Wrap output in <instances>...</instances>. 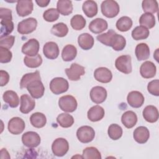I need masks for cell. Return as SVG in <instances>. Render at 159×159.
I'll use <instances>...</instances> for the list:
<instances>
[{
	"label": "cell",
	"instance_id": "52",
	"mask_svg": "<svg viewBox=\"0 0 159 159\" xmlns=\"http://www.w3.org/2000/svg\"><path fill=\"white\" fill-rule=\"evenodd\" d=\"M37 2V4H38L39 6L40 7H46L48 6V4L50 3V1H45V0H40V1H35Z\"/></svg>",
	"mask_w": 159,
	"mask_h": 159
},
{
	"label": "cell",
	"instance_id": "12",
	"mask_svg": "<svg viewBox=\"0 0 159 159\" xmlns=\"http://www.w3.org/2000/svg\"><path fill=\"white\" fill-rule=\"evenodd\" d=\"M40 45L35 39H30L22 47V52L27 56L34 57L38 54Z\"/></svg>",
	"mask_w": 159,
	"mask_h": 159
},
{
	"label": "cell",
	"instance_id": "23",
	"mask_svg": "<svg viewBox=\"0 0 159 159\" xmlns=\"http://www.w3.org/2000/svg\"><path fill=\"white\" fill-rule=\"evenodd\" d=\"M104 109L99 105L91 107L88 111L87 116L89 120L92 122H97L101 120L104 116Z\"/></svg>",
	"mask_w": 159,
	"mask_h": 159
},
{
	"label": "cell",
	"instance_id": "10",
	"mask_svg": "<svg viewBox=\"0 0 159 159\" xmlns=\"http://www.w3.org/2000/svg\"><path fill=\"white\" fill-rule=\"evenodd\" d=\"M65 73L69 80L71 81H78L84 75V67L77 63H72L70 68L65 69Z\"/></svg>",
	"mask_w": 159,
	"mask_h": 159
},
{
	"label": "cell",
	"instance_id": "18",
	"mask_svg": "<svg viewBox=\"0 0 159 159\" xmlns=\"http://www.w3.org/2000/svg\"><path fill=\"white\" fill-rule=\"evenodd\" d=\"M157 68L155 64L150 61L143 62L140 68V73L144 78H152L156 75Z\"/></svg>",
	"mask_w": 159,
	"mask_h": 159
},
{
	"label": "cell",
	"instance_id": "47",
	"mask_svg": "<svg viewBox=\"0 0 159 159\" xmlns=\"http://www.w3.org/2000/svg\"><path fill=\"white\" fill-rule=\"evenodd\" d=\"M12 52L7 48L0 47V62L6 63L11 61L12 59Z\"/></svg>",
	"mask_w": 159,
	"mask_h": 159
},
{
	"label": "cell",
	"instance_id": "49",
	"mask_svg": "<svg viewBox=\"0 0 159 159\" xmlns=\"http://www.w3.org/2000/svg\"><path fill=\"white\" fill-rule=\"evenodd\" d=\"M147 89L149 93L152 95L159 96V81L158 80H152L149 82L147 86Z\"/></svg>",
	"mask_w": 159,
	"mask_h": 159
},
{
	"label": "cell",
	"instance_id": "8",
	"mask_svg": "<svg viewBox=\"0 0 159 159\" xmlns=\"http://www.w3.org/2000/svg\"><path fill=\"white\" fill-rule=\"evenodd\" d=\"M26 88L33 98H40L44 94L45 87L40 80H37L30 82Z\"/></svg>",
	"mask_w": 159,
	"mask_h": 159
},
{
	"label": "cell",
	"instance_id": "42",
	"mask_svg": "<svg viewBox=\"0 0 159 159\" xmlns=\"http://www.w3.org/2000/svg\"><path fill=\"white\" fill-rule=\"evenodd\" d=\"M70 24L73 29L80 30L85 27L86 20L81 15L76 14L71 19Z\"/></svg>",
	"mask_w": 159,
	"mask_h": 159
},
{
	"label": "cell",
	"instance_id": "15",
	"mask_svg": "<svg viewBox=\"0 0 159 159\" xmlns=\"http://www.w3.org/2000/svg\"><path fill=\"white\" fill-rule=\"evenodd\" d=\"M95 80L102 83H109L112 78V74L111 70L106 67H99L94 72Z\"/></svg>",
	"mask_w": 159,
	"mask_h": 159
},
{
	"label": "cell",
	"instance_id": "34",
	"mask_svg": "<svg viewBox=\"0 0 159 159\" xmlns=\"http://www.w3.org/2000/svg\"><path fill=\"white\" fill-rule=\"evenodd\" d=\"M149 30L146 27L140 25L136 27L132 32V37L135 40H143L149 36Z\"/></svg>",
	"mask_w": 159,
	"mask_h": 159
},
{
	"label": "cell",
	"instance_id": "36",
	"mask_svg": "<svg viewBox=\"0 0 159 159\" xmlns=\"http://www.w3.org/2000/svg\"><path fill=\"white\" fill-rule=\"evenodd\" d=\"M40 73L39 71H36L34 73H29L24 75L20 80V88L21 89H23L24 88H26L27 86L32 81L37 80H40Z\"/></svg>",
	"mask_w": 159,
	"mask_h": 159
},
{
	"label": "cell",
	"instance_id": "13",
	"mask_svg": "<svg viewBox=\"0 0 159 159\" xmlns=\"http://www.w3.org/2000/svg\"><path fill=\"white\" fill-rule=\"evenodd\" d=\"M107 91L102 86H94L90 91V98L93 102L96 104L103 102L107 98Z\"/></svg>",
	"mask_w": 159,
	"mask_h": 159
},
{
	"label": "cell",
	"instance_id": "33",
	"mask_svg": "<svg viewBox=\"0 0 159 159\" xmlns=\"http://www.w3.org/2000/svg\"><path fill=\"white\" fill-rule=\"evenodd\" d=\"M1 35L0 37H4L9 34L14 30V23L11 19H3L1 20Z\"/></svg>",
	"mask_w": 159,
	"mask_h": 159
},
{
	"label": "cell",
	"instance_id": "2",
	"mask_svg": "<svg viewBox=\"0 0 159 159\" xmlns=\"http://www.w3.org/2000/svg\"><path fill=\"white\" fill-rule=\"evenodd\" d=\"M58 106L63 111L72 112L76 109L78 103L76 99L73 96L65 95L60 98Z\"/></svg>",
	"mask_w": 159,
	"mask_h": 159
},
{
	"label": "cell",
	"instance_id": "43",
	"mask_svg": "<svg viewBox=\"0 0 159 159\" xmlns=\"http://www.w3.org/2000/svg\"><path fill=\"white\" fill-rule=\"evenodd\" d=\"M142 9L146 13L153 14L158 11V2L155 0H144L142 4Z\"/></svg>",
	"mask_w": 159,
	"mask_h": 159
},
{
	"label": "cell",
	"instance_id": "17",
	"mask_svg": "<svg viewBox=\"0 0 159 159\" xmlns=\"http://www.w3.org/2000/svg\"><path fill=\"white\" fill-rule=\"evenodd\" d=\"M59 52L58 46L54 42H48L43 45V53L50 60L56 59L58 57Z\"/></svg>",
	"mask_w": 159,
	"mask_h": 159
},
{
	"label": "cell",
	"instance_id": "24",
	"mask_svg": "<svg viewBox=\"0 0 159 159\" xmlns=\"http://www.w3.org/2000/svg\"><path fill=\"white\" fill-rule=\"evenodd\" d=\"M78 43L79 46L84 50L91 49L94 43L93 37L88 33H83L79 35L78 38Z\"/></svg>",
	"mask_w": 159,
	"mask_h": 159
},
{
	"label": "cell",
	"instance_id": "1",
	"mask_svg": "<svg viewBox=\"0 0 159 159\" xmlns=\"http://www.w3.org/2000/svg\"><path fill=\"white\" fill-rule=\"evenodd\" d=\"M101 9L102 14L108 18L116 17L120 11L119 5L113 0L104 1L101 5Z\"/></svg>",
	"mask_w": 159,
	"mask_h": 159
},
{
	"label": "cell",
	"instance_id": "26",
	"mask_svg": "<svg viewBox=\"0 0 159 159\" xmlns=\"http://www.w3.org/2000/svg\"><path fill=\"white\" fill-rule=\"evenodd\" d=\"M3 100L7 103L11 107H17L19 104V98L17 94L12 90H8L4 93Z\"/></svg>",
	"mask_w": 159,
	"mask_h": 159
},
{
	"label": "cell",
	"instance_id": "11",
	"mask_svg": "<svg viewBox=\"0 0 159 159\" xmlns=\"http://www.w3.org/2000/svg\"><path fill=\"white\" fill-rule=\"evenodd\" d=\"M25 122L21 118L19 117H12L8 122V130L14 135H19L21 134L25 129Z\"/></svg>",
	"mask_w": 159,
	"mask_h": 159
},
{
	"label": "cell",
	"instance_id": "48",
	"mask_svg": "<svg viewBox=\"0 0 159 159\" xmlns=\"http://www.w3.org/2000/svg\"><path fill=\"white\" fill-rule=\"evenodd\" d=\"M15 37L13 35H7L4 37H0V47L9 49L14 43Z\"/></svg>",
	"mask_w": 159,
	"mask_h": 159
},
{
	"label": "cell",
	"instance_id": "30",
	"mask_svg": "<svg viewBox=\"0 0 159 159\" xmlns=\"http://www.w3.org/2000/svg\"><path fill=\"white\" fill-rule=\"evenodd\" d=\"M76 55V48L71 44H68L65 46L61 52V57L65 61H70L74 60Z\"/></svg>",
	"mask_w": 159,
	"mask_h": 159
},
{
	"label": "cell",
	"instance_id": "37",
	"mask_svg": "<svg viewBox=\"0 0 159 159\" xmlns=\"http://www.w3.org/2000/svg\"><path fill=\"white\" fill-rule=\"evenodd\" d=\"M57 121L61 127L68 128L73 124L74 119L72 116L68 113H61L57 116Z\"/></svg>",
	"mask_w": 159,
	"mask_h": 159
},
{
	"label": "cell",
	"instance_id": "7",
	"mask_svg": "<svg viewBox=\"0 0 159 159\" xmlns=\"http://www.w3.org/2000/svg\"><path fill=\"white\" fill-rule=\"evenodd\" d=\"M68 142L63 138H58L55 139L52 145V152L57 157L64 156L68 152Z\"/></svg>",
	"mask_w": 159,
	"mask_h": 159
},
{
	"label": "cell",
	"instance_id": "44",
	"mask_svg": "<svg viewBox=\"0 0 159 159\" xmlns=\"http://www.w3.org/2000/svg\"><path fill=\"white\" fill-rule=\"evenodd\" d=\"M83 158L86 159H101V155L99 150L94 147H86L83 151Z\"/></svg>",
	"mask_w": 159,
	"mask_h": 159
},
{
	"label": "cell",
	"instance_id": "31",
	"mask_svg": "<svg viewBox=\"0 0 159 159\" xmlns=\"http://www.w3.org/2000/svg\"><path fill=\"white\" fill-rule=\"evenodd\" d=\"M31 124L36 128H42L45 126L47 122V118L45 114L41 112H35L30 117Z\"/></svg>",
	"mask_w": 159,
	"mask_h": 159
},
{
	"label": "cell",
	"instance_id": "6",
	"mask_svg": "<svg viewBox=\"0 0 159 159\" xmlns=\"http://www.w3.org/2000/svg\"><path fill=\"white\" fill-rule=\"evenodd\" d=\"M115 66L117 70L124 74L130 73L132 70L131 57L127 55L119 56L116 60Z\"/></svg>",
	"mask_w": 159,
	"mask_h": 159
},
{
	"label": "cell",
	"instance_id": "9",
	"mask_svg": "<svg viewBox=\"0 0 159 159\" xmlns=\"http://www.w3.org/2000/svg\"><path fill=\"white\" fill-rule=\"evenodd\" d=\"M22 142L27 147L34 148L40 143L41 139L40 135L37 132L29 131L25 132L22 135Z\"/></svg>",
	"mask_w": 159,
	"mask_h": 159
},
{
	"label": "cell",
	"instance_id": "39",
	"mask_svg": "<svg viewBox=\"0 0 159 159\" xmlns=\"http://www.w3.org/2000/svg\"><path fill=\"white\" fill-rule=\"evenodd\" d=\"M68 28L67 25L63 23L59 22L53 25L51 29V33L58 37H63L67 35Z\"/></svg>",
	"mask_w": 159,
	"mask_h": 159
},
{
	"label": "cell",
	"instance_id": "20",
	"mask_svg": "<svg viewBox=\"0 0 159 159\" xmlns=\"http://www.w3.org/2000/svg\"><path fill=\"white\" fill-rule=\"evenodd\" d=\"M89 29L94 34H100L106 30L108 27L107 22L102 18H96L89 24Z\"/></svg>",
	"mask_w": 159,
	"mask_h": 159
},
{
	"label": "cell",
	"instance_id": "45",
	"mask_svg": "<svg viewBox=\"0 0 159 159\" xmlns=\"http://www.w3.org/2000/svg\"><path fill=\"white\" fill-rule=\"evenodd\" d=\"M116 33V32L114 30L110 29L106 33L98 35L96 38H97V40L99 41L101 43H103L106 46L110 47L112 37Z\"/></svg>",
	"mask_w": 159,
	"mask_h": 159
},
{
	"label": "cell",
	"instance_id": "51",
	"mask_svg": "<svg viewBox=\"0 0 159 159\" xmlns=\"http://www.w3.org/2000/svg\"><path fill=\"white\" fill-rule=\"evenodd\" d=\"M0 76H1V86H4L7 84L9 81V75L8 73L4 70L0 71Z\"/></svg>",
	"mask_w": 159,
	"mask_h": 159
},
{
	"label": "cell",
	"instance_id": "40",
	"mask_svg": "<svg viewBox=\"0 0 159 159\" xmlns=\"http://www.w3.org/2000/svg\"><path fill=\"white\" fill-rule=\"evenodd\" d=\"M24 62L27 67L31 68H37L42 65V58L39 54H37L34 57L26 56L24 58Z\"/></svg>",
	"mask_w": 159,
	"mask_h": 159
},
{
	"label": "cell",
	"instance_id": "19",
	"mask_svg": "<svg viewBox=\"0 0 159 159\" xmlns=\"http://www.w3.org/2000/svg\"><path fill=\"white\" fill-rule=\"evenodd\" d=\"M35 106V101L28 94H22L20 96V111L23 114H28Z\"/></svg>",
	"mask_w": 159,
	"mask_h": 159
},
{
	"label": "cell",
	"instance_id": "16",
	"mask_svg": "<svg viewBox=\"0 0 159 159\" xmlns=\"http://www.w3.org/2000/svg\"><path fill=\"white\" fill-rule=\"evenodd\" d=\"M128 104L132 107H140L144 103V96L143 94L137 91H133L130 92L127 97Z\"/></svg>",
	"mask_w": 159,
	"mask_h": 159
},
{
	"label": "cell",
	"instance_id": "35",
	"mask_svg": "<svg viewBox=\"0 0 159 159\" xmlns=\"http://www.w3.org/2000/svg\"><path fill=\"white\" fill-rule=\"evenodd\" d=\"M139 23L147 29H152L155 25V17L152 14L144 13L140 16Z\"/></svg>",
	"mask_w": 159,
	"mask_h": 159
},
{
	"label": "cell",
	"instance_id": "46",
	"mask_svg": "<svg viewBox=\"0 0 159 159\" xmlns=\"http://www.w3.org/2000/svg\"><path fill=\"white\" fill-rule=\"evenodd\" d=\"M43 17L47 22H54L58 19L59 12L55 8H50L43 12Z\"/></svg>",
	"mask_w": 159,
	"mask_h": 159
},
{
	"label": "cell",
	"instance_id": "21",
	"mask_svg": "<svg viewBox=\"0 0 159 159\" xmlns=\"http://www.w3.org/2000/svg\"><path fill=\"white\" fill-rule=\"evenodd\" d=\"M133 137L137 143L141 144L145 143L150 137V132L146 127L140 126L134 130Z\"/></svg>",
	"mask_w": 159,
	"mask_h": 159
},
{
	"label": "cell",
	"instance_id": "14",
	"mask_svg": "<svg viewBox=\"0 0 159 159\" xmlns=\"http://www.w3.org/2000/svg\"><path fill=\"white\" fill-rule=\"evenodd\" d=\"M34 5L32 1L23 0L17 1L16 11L20 17H25L30 14L33 11Z\"/></svg>",
	"mask_w": 159,
	"mask_h": 159
},
{
	"label": "cell",
	"instance_id": "22",
	"mask_svg": "<svg viewBox=\"0 0 159 159\" xmlns=\"http://www.w3.org/2000/svg\"><path fill=\"white\" fill-rule=\"evenodd\" d=\"M143 117L144 119L150 122L153 123L158 119V111L157 108L152 105L146 106L142 112Z\"/></svg>",
	"mask_w": 159,
	"mask_h": 159
},
{
	"label": "cell",
	"instance_id": "5",
	"mask_svg": "<svg viewBox=\"0 0 159 159\" xmlns=\"http://www.w3.org/2000/svg\"><path fill=\"white\" fill-rule=\"evenodd\" d=\"M37 26V20L34 17H29L18 23L17 31L20 34H29L34 32Z\"/></svg>",
	"mask_w": 159,
	"mask_h": 159
},
{
	"label": "cell",
	"instance_id": "38",
	"mask_svg": "<svg viewBox=\"0 0 159 159\" xmlns=\"http://www.w3.org/2000/svg\"><path fill=\"white\" fill-rule=\"evenodd\" d=\"M132 20L129 17L122 16L116 22V27L121 32H126L132 27Z\"/></svg>",
	"mask_w": 159,
	"mask_h": 159
},
{
	"label": "cell",
	"instance_id": "50",
	"mask_svg": "<svg viewBox=\"0 0 159 159\" xmlns=\"http://www.w3.org/2000/svg\"><path fill=\"white\" fill-rule=\"evenodd\" d=\"M0 17H1V19H7L12 20L11 10L9 9L1 7L0 8Z\"/></svg>",
	"mask_w": 159,
	"mask_h": 159
},
{
	"label": "cell",
	"instance_id": "27",
	"mask_svg": "<svg viewBox=\"0 0 159 159\" xmlns=\"http://www.w3.org/2000/svg\"><path fill=\"white\" fill-rule=\"evenodd\" d=\"M135 55L139 61L147 60L150 57V48L145 43H139L135 47Z\"/></svg>",
	"mask_w": 159,
	"mask_h": 159
},
{
	"label": "cell",
	"instance_id": "29",
	"mask_svg": "<svg viewBox=\"0 0 159 159\" xmlns=\"http://www.w3.org/2000/svg\"><path fill=\"white\" fill-rule=\"evenodd\" d=\"M57 9L63 16H68L73 12L72 2L69 0H59L57 4Z\"/></svg>",
	"mask_w": 159,
	"mask_h": 159
},
{
	"label": "cell",
	"instance_id": "32",
	"mask_svg": "<svg viewBox=\"0 0 159 159\" xmlns=\"http://www.w3.org/2000/svg\"><path fill=\"white\" fill-rule=\"evenodd\" d=\"M126 45L125 39L121 35L116 33L112 39L111 46L116 51H120L123 50Z\"/></svg>",
	"mask_w": 159,
	"mask_h": 159
},
{
	"label": "cell",
	"instance_id": "41",
	"mask_svg": "<svg viewBox=\"0 0 159 159\" xmlns=\"http://www.w3.org/2000/svg\"><path fill=\"white\" fill-rule=\"evenodd\" d=\"M109 137L114 140L119 139L122 135V127L116 124H112L109 125L107 130Z\"/></svg>",
	"mask_w": 159,
	"mask_h": 159
},
{
	"label": "cell",
	"instance_id": "28",
	"mask_svg": "<svg viewBox=\"0 0 159 159\" xmlns=\"http://www.w3.org/2000/svg\"><path fill=\"white\" fill-rule=\"evenodd\" d=\"M82 9L84 14L88 17H93L98 13L97 3L91 0L86 1L83 2Z\"/></svg>",
	"mask_w": 159,
	"mask_h": 159
},
{
	"label": "cell",
	"instance_id": "25",
	"mask_svg": "<svg viewBox=\"0 0 159 159\" xmlns=\"http://www.w3.org/2000/svg\"><path fill=\"white\" fill-rule=\"evenodd\" d=\"M121 122L126 128L131 129L137 124V116L134 112L127 111L122 114L121 117Z\"/></svg>",
	"mask_w": 159,
	"mask_h": 159
},
{
	"label": "cell",
	"instance_id": "3",
	"mask_svg": "<svg viewBox=\"0 0 159 159\" xmlns=\"http://www.w3.org/2000/svg\"><path fill=\"white\" fill-rule=\"evenodd\" d=\"M69 84L66 80L61 77H56L50 83V89L55 94L63 93L68 89Z\"/></svg>",
	"mask_w": 159,
	"mask_h": 159
},
{
	"label": "cell",
	"instance_id": "4",
	"mask_svg": "<svg viewBox=\"0 0 159 159\" xmlns=\"http://www.w3.org/2000/svg\"><path fill=\"white\" fill-rule=\"evenodd\" d=\"M76 136L80 142L83 143L91 142L95 137L94 130L90 126H81L76 131Z\"/></svg>",
	"mask_w": 159,
	"mask_h": 159
}]
</instances>
